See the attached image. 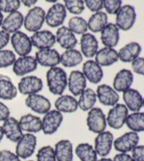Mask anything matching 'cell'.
Instances as JSON below:
<instances>
[{
	"label": "cell",
	"instance_id": "6da1fadb",
	"mask_svg": "<svg viewBox=\"0 0 144 161\" xmlns=\"http://www.w3.org/2000/svg\"><path fill=\"white\" fill-rule=\"evenodd\" d=\"M46 80L49 91L54 95H62L68 86V76L60 67H51L46 73Z\"/></svg>",
	"mask_w": 144,
	"mask_h": 161
},
{
	"label": "cell",
	"instance_id": "7a4b0ae2",
	"mask_svg": "<svg viewBox=\"0 0 144 161\" xmlns=\"http://www.w3.org/2000/svg\"><path fill=\"white\" fill-rule=\"evenodd\" d=\"M45 11L41 7L31 8L24 16L23 26L28 32L36 33L40 31L45 22Z\"/></svg>",
	"mask_w": 144,
	"mask_h": 161
},
{
	"label": "cell",
	"instance_id": "3957f363",
	"mask_svg": "<svg viewBox=\"0 0 144 161\" xmlns=\"http://www.w3.org/2000/svg\"><path fill=\"white\" fill-rule=\"evenodd\" d=\"M136 17V11L134 7L131 5H124L116 14L115 25L119 30L128 31L135 24Z\"/></svg>",
	"mask_w": 144,
	"mask_h": 161
},
{
	"label": "cell",
	"instance_id": "277c9868",
	"mask_svg": "<svg viewBox=\"0 0 144 161\" xmlns=\"http://www.w3.org/2000/svg\"><path fill=\"white\" fill-rule=\"evenodd\" d=\"M86 126L90 131L95 134L105 131L107 126L106 117L100 108L95 107L88 110L86 117Z\"/></svg>",
	"mask_w": 144,
	"mask_h": 161
},
{
	"label": "cell",
	"instance_id": "5b68a950",
	"mask_svg": "<svg viewBox=\"0 0 144 161\" xmlns=\"http://www.w3.org/2000/svg\"><path fill=\"white\" fill-rule=\"evenodd\" d=\"M129 115V110L124 104L117 103L108 111L106 122L109 127L114 130H120L125 124Z\"/></svg>",
	"mask_w": 144,
	"mask_h": 161
},
{
	"label": "cell",
	"instance_id": "8992f818",
	"mask_svg": "<svg viewBox=\"0 0 144 161\" xmlns=\"http://www.w3.org/2000/svg\"><path fill=\"white\" fill-rule=\"evenodd\" d=\"M37 145V138L34 134L25 133L23 134L21 139L16 142L15 154L23 159L30 158L35 151Z\"/></svg>",
	"mask_w": 144,
	"mask_h": 161
},
{
	"label": "cell",
	"instance_id": "52a82bcc",
	"mask_svg": "<svg viewBox=\"0 0 144 161\" xmlns=\"http://www.w3.org/2000/svg\"><path fill=\"white\" fill-rule=\"evenodd\" d=\"M140 137L138 133L133 131L126 132L114 140V147L120 153H128L138 146Z\"/></svg>",
	"mask_w": 144,
	"mask_h": 161
},
{
	"label": "cell",
	"instance_id": "ba28073f",
	"mask_svg": "<svg viewBox=\"0 0 144 161\" xmlns=\"http://www.w3.org/2000/svg\"><path fill=\"white\" fill-rule=\"evenodd\" d=\"M63 121V115L57 110L48 111L42 119V130L45 135H52Z\"/></svg>",
	"mask_w": 144,
	"mask_h": 161
},
{
	"label": "cell",
	"instance_id": "9c48e42d",
	"mask_svg": "<svg viewBox=\"0 0 144 161\" xmlns=\"http://www.w3.org/2000/svg\"><path fill=\"white\" fill-rule=\"evenodd\" d=\"M43 82L42 79L33 75H26L18 82L17 91L23 95L36 94L43 90Z\"/></svg>",
	"mask_w": 144,
	"mask_h": 161
},
{
	"label": "cell",
	"instance_id": "30bf717a",
	"mask_svg": "<svg viewBox=\"0 0 144 161\" xmlns=\"http://www.w3.org/2000/svg\"><path fill=\"white\" fill-rule=\"evenodd\" d=\"M67 17V10L63 4H53L45 14V22L50 27L62 26Z\"/></svg>",
	"mask_w": 144,
	"mask_h": 161
},
{
	"label": "cell",
	"instance_id": "8fae6325",
	"mask_svg": "<svg viewBox=\"0 0 144 161\" xmlns=\"http://www.w3.org/2000/svg\"><path fill=\"white\" fill-rule=\"evenodd\" d=\"M11 44L14 48V52L20 56H26L32 52L33 44L31 38L24 34L23 32L18 31L12 35L10 37Z\"/></svg>",
	"mask_w": 144,
	"mask_h": 161
},
{
	"label": "cell",
	"instance_id": "7c38bea8",
	"mask_svg": "<svg viewBox=\"0 0 144 161\" xmlns=\"http://www.w3.org/2000/svg\"><path fill=\"white\" fill-rule=\"evenodd\" d=\"M33 47L39 50L50 49L56 44V36L49 30H40L30 37Z\"/></svg>",
	"mask_w": 144,
	"mask_h": 161
},
{
	"label": "cell",
	"instance_id": "4fadbf2b",
	"mask_svg": "<svg viewBox=\"0 0 144 161\" xmlns=\"http://www.w3.org/2000/svg\"><path fill=\"white\" fill-rule=\"evenodd\" d=\"M114 135L110 131H104L97 134L95 139V150L98 156L105 158L108 156L114 144Z\"/></svg>",
	"mask_w": 144,
	"mask_h": 161
},
{
	"label": "cell",
	"instance_id": "5bb4252c",
	"mask_svg": "<svg viewBox=\"0 0 144 161\" xmlns=\"http://www.w3.org/2000/svg\"><path fill=\"white\" fill-rule=\"evenodd\" d=\"M38 64L35 58L31 55L26 56H20L15 60L13 64V72L17 76H24L28 73L34 72L37 69Z\"/></svg>",
	"mask_w": 144,
	"mask_h": 161
},
{
	"label": "cell",
	"instance_id": "9a60e30c",
	"mask_svg": "<svg viewBox=\"0 0 144 161\" xmlns=\"http://www.w3.org/2000/svg\"><path fill=\"white\" fill-rule=\"evenodd\" d=\"M35 60L38 64L44 67H55L60 64V54L53 48L38 50L35 53Z\"/></svg>",
	"mask_w": 144,
	"mask_h": 161
},
{
	"label": "cell",
	"instance_id": "2e32d148",
	"mask_svg": "<svg viewBox=\"0 0 144 161\" xmlns=\"http://www.w3.org/2000/svg\"><path fill=\"white\" fill-rule=\"evenodd\" d=\"M25 105L38 114H46L50 110V102L41 94H32L26 97Z\"/></svg>",
	"mask_w": 144,
	"mask_h": 161
},
{
	"label": "cell",
	"instance_id": "e0dca14e",
	"mask_svg": "<svg viewBox=\"0 0 144 161\" xmlns=\"http://www.w3.org/2000/svg\"><path fill=\"white\" fill-rule=\"evenodd\" d=\"M96 98L105 106H115L119 102V94L107 84H101L96 89Z\"/></svg>",
	"mask_w": 144,
	"mask_h": 161
},
{
	"label": "cell",
	"instance_id": "ac0fdd59",
	"mask_svg": "<svg viewBox=\"0 0 144 161\" xmlns=\"http://www.w3.org/2000/svg\"><path fill=\"white\" fill-rule=\"evenodd\" d=\"M82 73L86 80L93 84H97L100 82L104 76L102 67L93 60H88L84 63L82 67Z\"/></svg>",
	"mask_w": 144,
	"mask_h": 161
},
{
	"label": "cell",
	"instance_id": "d6986e66",
	"mask_svg": "<svg viewBox=\"0 0 144 161\" xmlns=\"http://www.w3.org/2000/svg\"><path fill=\"white\" fill-rule=\"evenodd\" d=\"M68 87L73 96H79L86 87V79L80 71H72L68 78Z\"/></svg>",
	"mask_w": 144,
	"mask_h": 161
},
{
	"label": "cell",
	"instance_id": "ffe728a7",
	"mask_svg": "<svg viewBox=\"0 0 144 161\" xmlns=\"http://www.w3.org/2000/svg\"><path fill=\"white\" fill-rule=\"evenodd\" d=\"M56 43L61 46V48L69 50L75 49V46L78 44V40L75 34H73L68 26H60L56 32Z\"/></svg>",
	"mask_w": 144,
	"mask_h": 161
},
{
	"label": "cell",
	"instance_id": "44dd1931",
	"mask_svg": "<svg viewBox=\"0 0 144 161\" xmlns=\"http://www.w3.org/2000/svg\"><path fill=\"white\" fill-rule=\"evenodd\" d=\"M132 82L133 74L131 71L128 69H122L115 74L113 81V88L117 92H124L131 88Z\"/></svg>",
	"mask_w": 144,
	"mask_h": 161
},
{
	"label": "cell",
	"instance_id": "7402d4cb",
	"mask_svg": "<svg viewBox=\"0 0 144 161\" xmlns=\"http://www.w3.org/2000/svg\"><path fill=\"white\" fill-rule=\"evenodd\" d=\"M120 33L115 24L108 23L105 27L101 31V42L105 47L114 48L119 43Z\"/></svg>",
	"mask_w": 144,
	"mask_h": 161
},
{
	"label": "cell",
	"instance_id": "603a6c76",
	"mask_svg": "<svg viewBox=\"0 0 144 161\" xmlns=\"http://www.w3.org/2000/svg\"><path fill=\"white\" fill-rule=\"evenodd\" d=\"M80 49L81 53L86 58H92L98 51V41L95 36L90 34L86 33L81 36L80 38Z\"/></svg>",
	"mask_w": 144,
	"mask_h": 161
},
{
	"label": "cell",
	"instance_id": "cb8c5ba5",
	"mask_svg": "<svg viewBox=\"0 0 144 161\" xmlns=\"http://www.w3.org/2000/svg\"><path fill=\"white\" fill-rule=\"evenodd\" d=\"M122 99L126 108L133 112H138L142 108L143 97L141 94L135 90L130 88L125 91L122 94Z\"/></svg>",
	"mask_w": 144,
	"mask_h": 161
},
{
	"label": "cell",
	"instance_id": "d4e9b609",
	"mask_svg": "<svg viewBox=\"0 0 144 161\" xmlns=\"http://www.w3.org/2000/svg\"><path fill=\"white\" fill-rule=\"evenodd\" d=\"M23 15L19 11H14L8 14L7 17L4 18L3 24L1 25L2 30L10 34H14L18 32L22 25H23Z\"/></svg>",
	"mask_w": 144,
	"mask_h": 161
},
{
	"label": "cell",
	"instance_id": "484cf974",
	"mask_svg": "<svg viewBox=\"0 0 144 161\" xmlns=\"http://www.w3.org/2000/svg\"><path fill=\"white\" fill-rule=\"evenodd\" d=\"M4 134L12 142H17L23 136V130L19 125V121L14 117H9L2 125Z\"/></svg>",
	"mask_w": 144,
	"mask_h": 161
},
{
	"label": "cell",
	"instance_id": "4316f807",
	"mask_svg": "<svg viewBox=\"0 0 144 161\" xmlns=\"http://www.w3.org/2000/svg\"><path fill=\"white\" fill-rule=\"evenodd\" d=\"M117 53L118 58L122 63H132L140 56L141 53V46L137 42H131L122 47Z\"/></svg>",
	"mask_w": 144,
	"mask_h": 161
},
{
	"label": "cell",
	"instance_id": "83f0119b",
	"mask_svg": "<svg viewBox=\"0 0 144 161\" xmlns=\"http://www.w3.org/2000/svg\"><path fill=\"white\" fill-rule=\"evenodd\" d=\"M19 125L23 131L27 133H37L42 130V119L41 118L33 115V114H25L23 115L19 119Z\"/></svg>",
	"mask_w": 144,
	"mask_h": 161
},
{
	"label": "cell",
	"instance_id": "f1b7e54d",
	"mask_svg": "<svg viewBox=\"0 0 144 161\" xmlns=\"http://www.w3.org/2000/svg\"><path fill=\"white\" fill-rule=\"evenodd\" d=\"M57 161H73V144L69 139H61L55 144Z\"/></svg>",
	"mask_w": 144,
	"mask_h": 161
},
{
	"label": "cell",
	"instance_id": "f546056e",
	"mask_svg": "<svg viewBox=\"0 0 144 161\" xmlns=\"http://www.w3.org/2000/svg\"><path fill=\"white\" fill-rule=\"evenodd\" d=\"M95 62L102 66H111L115 64L118 58V53L114 48L104 47L100 50H98L95 55Z\"/></svg>",
	"mask_w": 144,
	"mask_h": 161
},
{
	"label": "cell",
	"instance_id": "4dcf8cb0",
	"mask_svg": "<svg viewBox=\"0 0 144 161\" xmlns=\"http://www.w3.org/2000/svg\"><path fill=\"white\" fill-rule=\"evenodd\" d=\"M55 108L60 113H73L79 109V103L71 95H60L55 101Z\"/></svg>",
	"mask_w": 144,
	"mask_h": 161
},
{
	"label": "cell",
	"instance_id": "1f68e13d",
	"mask_svg": "<svg viewBox=\"0 0 144 161\" xmlns=\"http://www.w3.org/2000/svg\"><path fill=\"white\" fill-rule=\"evenodd\" d=\"M18 93L17 88L7 76H0V99L5 101H11Z\"/></svg>",
	"mask_w": 144,
	"mask_h": 161
},
{
	"label": "cell",
	"instance_id": "d6a6232c",
	"mask_svg": "<svg viewBox=\"0 0 144 161\" xmlns=\"http://www.w3.org/2000/svg\"><path fill=\"white\" fill-rule=\"evenodd\" d=\"M108 24L107 14L100 11L94 13L87 21V27L93 33H98L105 27Z\"/></svg>",
	"mask_w": 144,
	"mask_h": 161
},
{
	"label": "cell",
	"instance_id": "836d02e7",
	"mask_svg": "<svg viewBox=\"0 0 144 161\" xmlns=\"http://www.w3.org/2000/svg\"><path fill=\"white\" fill-rule=\"evenodd\" d=\"M83 61L82 53L76 49H69L60 55V64L64 67L71 68L79 65Z\"/></svg>",
	"mask_w": 144,
	"mask_h": 161
},
{
	"label": "cell",
	"instance_id": "e575fe53",
	"mask_svg": "<svg viewBox=\"0 0 144 161\" xmlns=\"http://www.w3.org/2000/svg\"><path fill=\"white\" fill-rule=\"evenodd\" d=\"M96 93L90 88H86V90L79 95L78 101L79 108L83 111H88L94 108V105L96 103Z\"/></svg>",
	"mask_w": 144,
	"mask_h": 161
},
{
	"label": "cell",
	"instance_id": "d590c367",
	"mask_svg": "<svg viewBox=\"0 0 144 161\" xmlns=\"http://www.w3.org/2000/svg\"><path fill=\"white\" fill-rule=\"evenodd\" d=\"M75 153L80 161L97 160V154L95 152L94 147L88 143L79 144L75 149Z\"/></svg>",
	"mask_w": 144,
	"mask_h": 161
},
{
	"label": "cell",
	"instance_id": "8d00e7d4",
	"mask_svg": "<svg viewBox=\"0 0 144 161\" xmlns=\"http://www.w3.org/2000/svg\"><path fill=\"white\" fill-rule=\"evenodd\" d=\"M125 124L131 131L142 132L144 131V112H132L128 115Z\"/></svg>",
	"mask_w": 144,
	"mask_h": 161
},
{
	"label": "cell",
	"instance_id": "74e56055",
	"mask_svg": "<svg viewBox=\"0 0 144 161\" xmlns=\"http://www.w3.org/2000/svg\"><path fill=\"white\" fill-rule=\"evenodd\" d=\"M68 28L71 31L73 34L77 35H84L86 34V31L88 30L87 27V22L80 16H73L69 19L68 24Z\"/></svg>",
	"mask_w": 144,
	"mask_h": 161
},
{
	"label": "cell",
	"instance_id": "f35d334b",
	"mask_svg": "<svg viewBox=\"0 0 144 161\" xmlns=\"http://www.w3.org/2000/svg\"><path fill=\"white\" fill-rule=\"evenodd\" d=\"M66 10L73 15H80L85 9V2L83 0H65Z\"/></svg>",
	"mask_w": 144,
	"mask_h": 161
},
{
	"label": "cell",
	"instance_id": "ab89813d",
	"mask_svg": "<svg viewBox=\"0 0 144 161\" xmlns=\"http://www.w3.org/2000/svg\"><path fill=\"white\" fill-rule=\"evenodd\" d=\"M37 161H57L54 148L51 146L42 147L36 155Z\"/></svg>",
	"mask_w": 144,
	"mask_h": 161
},
{
	"label": "cell",
	"instance_id": "60d3db41",
	"mask_svg": "<svg viewBox=\"0 0 144 161\" xmlns=\"http://www.w3.org/2000/svg\"><path fill=\"white\" fill-rule=\"evenodd\" d=\"M15 54L11 50H0V68L12 66L15 62Z\"/></svg>",
	"mask_w": 144,
	"mask_h": 161
},
{
	"label": "cell",
	"instance_id": "b9f144b4",
	"mask_svg": "<svg viewBox=\"0 0 144 161\" xmlns=\"http://www.w3.org/2000/svg\"><path fill=\"white\" fill-rule=\"evenodd\" d=\"M20 6V0H0V12L10 14L12 12L17 11Z\"/></svg>",
	"mask_w": 144,
	"mask_h": 161
},
{
	"label": "cell",
	"instance_id": "7bdbcfd3",
	"mask_svg": "<svg viewBox=\"0 0 144 161\" xmlns=\"http://www.w3.org/2000/svg\"><path fill=\"white\" fill-rule=\"evenodd\" d=\"M122 7V2L121 0H105L104 8L109 15H116L118 11Z\"/></svg>",
	"mask_w": 144,
	"mask_h": 161
},
{
	"label": "cell",
	"instance_id": "ee69618b",
	"mask_svg": "<svg viewBox=\"0 0 144 161\" xmlns=\"http://www.w3.org/2000/svg\"><path fill=\"white\" fill-rule=\"evenodd\" d=\"M85 6L91 12L97 13L100 12L104 8V1L103 0H85Z\"/></svg>",
	"mask_w": 144,
	"mask_h": 161
},
{
	"label": "cell",
	"instance_id": "f6af8a7d",
	"mask_svg": "<svg viewBox=\"0 0 144 161\" xmlns=\"http://www.w3.org/2000/svg\"><path fill=\"white\" fill-rule=\"evenodd\" d=\"M131 69L137 74L144 76V57H138L131 63Z\"/></svg>",
	"mask_w": 144,
	"mask_h": 161
},
{
	"label": "cell",
	"instance_id": "bcb514c9",
	"mask_svg": "<svg viewBox=\"0 0 144 161\" xmlns=\"http://www.w3.org/2000/svg\"><path fill=\"white\" fill-rule=\"evenodd\" d=\"M0 161H21L20 158L10 150H0Z\"/></svg>",
	"mask_w": 144,
	"mask_h": 161
},
{
	"label": "cell",
	"instance_id": "7dc6e473",
	"mask_svg": "<svg viewBox=\"0 0 144 161\" xmlns=\"http://www.w3.org/2000/svg\"><path fill=\"white\" fill-rule=\"evenodd\" d=\"M131 157L135 161H144V145H138L131 151Z\"/></svg>",
	"mask_w": 144,
	"mask_h": 161
},
{
	"label": "cell",
	"instance_id": "c3c4849f",
	"mask_svg": "<svg viewBox=\"0 0 144 161\" xmlns=\"http://www.w3.org/2000/svg\"><path fill=\"white\" fill-rule=\"evenodd\" d=\"M10 117V110L6 104L0 102V121H5Z\"/></svg>",
	"mask_w": 144,
	"mask_h": 161
},
{
	"label": "cell",
	"instance_id": "681fc988",
	"mask_svg": "<svg viewBox=\"0 0 144 161\" xmlns=\"http://www.w3.org/2000/svg\"><path fill=\"white\" fill-rule=\"evenodd\" d=\"M10 37L11 36L8 33L3 30H0V50H3V48L7 46L10 41Z\"/></svg>",
	"mask_w": 144,
	"mask_h": 161
},
{
	"label": "cell",
	"instance_id": "f907efd6",
	"mask_svg": "<svg viewBox=\"0 0 144 161\" xmlns=\"http://www.w3.org/2000/svg\"><path fill=\"white\" fill-rule=\"evenodd\" d=\"M113 161H135L133 158L127 153H119L115 155Z\"/></svg>",
	"mask_w": 144,
	"mask_h": 161
},
{
	"label": "cell",
	"instance_id": "816d5d0a",
	"mask_svg": "<svg viewBox=\"0 0 144 161\" xmlns=\"http://www.w3.org/2000/svg\"><path fill=\"white\" fill-rule=\"evenodd\" d=\"M21 3L26 8H32L37 3V0H22Z\"/></svg>",
	"mask_w": 144,
	"mask_h": 161
},
{
	"label": "cell",
	"instance_id": "f5cc1de1",
	"mask_svg": "<svg viewBox=\"0 0 144 161\" xmlns=\"http://www.w3.org/2000/svg\"><path fill=\"white\" fill-rule=\"evenodd\" d=\"M4 131H3V129H2V126H0V142H1V140L3 139L4 138Z\"/></svg>",
	"mask_w": 144,
	"mask_h": 161
},
{
	"label": "cell",
	"instance_id": "db71d44e",
	"mask_svg": "<svg viewBox=\"0 0 144 161\" xmlns=\"http://www.w3.org/2000/svg\"><path fill=\"white\" fill-rule=\"evenodd\" d=\"M3 20H4L3 13H2V12H0V26H1V25H2V24H3Z\"/></svg>",
	"mask_w": 144,
	"mask_h": 161
},
{
	"label": "cell",
	"instance_id": "11a10c76",
	"mask_svg": "<svg viewBox=\"0 0 144 161\" xmlns=\"http://www.w3.org/2000/svg\"><path fill=\"white\" fill-rule=\"evenodd\" d=\"M96 161H113V159L107 158H100V159H98V160Z\"/></svg>",
	"mask_w": 144,
	"mask_h": 161
},
{
	"label": "cell",
	"instance_id": "9f6ffc18",
	"mask_svg": "<svg viewBox=\"0 0 144 161\" xmlns=\"http://www.w3.org/2000/svg\"><path fill=\"white\" fill-rule=\"evenodd\" d=\"M142 107H144V98H143V103H142Z\"/></svg>",
	"mask_w": 144,
	"mask_h": 161
},
{
	"label": "cell",
	"instance_id": "6f0895ef",
	"mask_svg": "<svg viewBox=\"0 0 144 161\" xmlns=\"http://www.w3.org/2000/svg\"><path fill=\"white\" fill-rule=\"evenodd\" d=\"M27 161H33V160H27Z\"/></svg>",
	"mask_w": 144,
	"mask_h": 161
}]
</instances>
